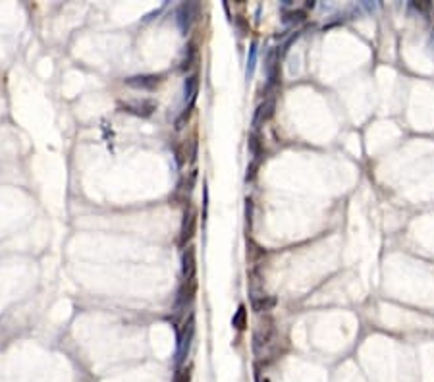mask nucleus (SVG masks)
I'll return each mask as SVG.
<instances>
[{
  "label": "nucleus",
  "mask_w": 434,
  "mask_h": 382,
  "mask_svg": "<svg viewBox=\"0 0 434 382\" xmlns=\"http://www.w3.org/2000/svg\"><path fill=\"white\" fill-rule=\"evenodd\" d=\"M122 112L135 114L141 118H149L151 114L157 110V104L153 101H143V103H128V104H120Z\"/></svg>",
  "instance_id": "obj_1"
},
{
  "label": "nucleus",
  "mask_w": 434,
  "mask_h": 382,
  "mask_svg": "<svg viewBox=\"0 0 434 382\" xmlns=\"http://www.w3.org/2000/svg\"><path fill=\"white\" fill-rule=\"evenodd\" d=\"M126 83L130 87H135V89H157L160 83H162V75H137V77H130L126 79Z\"/></svg>",
  "instance_id": "obj_2"
},
{
  "label": "nucleus",
  "mask_w": 434,
  "mask_h": 382,
  "mask_svg": "<svg viewBox=\"0 0 434 382\" xmlns=\"http://www.w3.org/2000/svg\"><path fill=\"white\" fill-rule=\"evenodd\" d=\"M195 293H197V282L195 280H183V286L180 288L178 297H176V307H187V303L193 301Z\"/></svg>",
  "instance_id": "obj_3"
},
{
  "label": "nucleus",
  "mask_w": 434,
  "mask_h": 382,
  "mask_svg": "<svg viewBox=\"0 0 434 382\" xmlns=\"http://www.w3.org/2000/svg\"><path fill=\"white\" fill-rule=\"evenodd\" d=\"M195 230H197V214H195V210H191L189 214L185 212L183 224H182V238H180V245H182V247L193 238Z\"/></svg>",
  "instance_id": "obj_4"
},
{
  "label": "nucleus",
  "mask_w": 434,
  "mask_h": 382,
  "mask_svg": "<svg viewBox=\"0 0 434 382\" xmlns=\"http://www.w3.org/2000/svg\"><path fill=\"white\" fill-rule=\"evenodd\" d=\"M193 332H195V322H193V316H191L189 322L183 324V330L178 334V353H180V355H183L185 349L189 347V342H191V338H193Z\"/></svg>",
  "instance_id": "obj_5"
},
{
  "label": "nucleus",
  "mask_w": 434,
  "mask_h": 382,
  "mask_svg": "<svg viewBox=\"0 0 434 382\" xmlns=\"http://www.w3.org/2000/svg\"><path fill=\"white\" fill-rule=\"evenodd\" d=\"M183 267H182V274H183V280H193L195 278V251L193 247H187V251L183 253Z\"/></svg>",
  "instance_id": "obj_6"
},
{
  "label": "nucleus",
  "mask_w": 434,
  "mask_h": 382,
  "mask_svg": "<svg viewBox=\"0 0 434 382\" xmlns=\"http://www.w3.org/2000/svg\"><path fill=\"white\" fill-rule=\"evenodd\" d=\"M274 106H276V103L270 99V101H267L265 104H261L259 106V110H257V114H255V126L259 124V122H267L268 118H272V114H274Z\"/></svg>",
  "instance_id": "obj_7"
},
{
  "label": "nucleus",
  "mask_w": 434,
  "mask_h": 382,
  "mask_svg": "<svg viewBox=\"0 0 434 382\" xmlns=\"http://www.w3.org/2000/svg\"><path fill=\"white\" fill-rule=\"evenodd\" d=\"M232 324H234L235 330H245L247 328V309H245V305L237 307V313L232 318Z\"/></svg>",
  "instance_id": "obj_8"
},
{
  "label": "nucleus",
  "mask_w": 434,
  "mask_h": 382,
  "mask_svg": "<svg viewBox=\"0 0 434 382\" xmlns=\"http://www.w3.org/2000/svg\"><path fill=\"white\" fill-rule=\"evenodd\" d=\"M276 305L274 297H261V299H253V309L257 313H263V311H270Z\"/></svg>",
  "instance_id": "obj_9"
},
{
  "label": "nucleus",
  "mask_w": 434,
  "mask_h": 382,
  "mask_svg": "<svg viewBox=\"0 0 434 382\" xmlns=\"http://www.w3.org/2000/svg\"><path fill=\"white\" fill-rule=\"evenodd\" d=\"M197 91H199V75H193V77H189L187 83H185V97H187V93H189V99H191V103H193Z\"/></svg>",
  "instance_id": "obj_10"
},
{
  "label": "nucleus",
  "mask_w": 434,
  "mask_h": 382,
  "mask_svg": "<svg viewBox=\"0 0 434 382\" xmlns=\"http://www.w3.org/2000/svg\"><path fill=\"white\" fill-rule=\"evenodd\" d=\"M172 382H189V369H182L174 375V381Z\"/></svg>",
  "instance_id": "obj_11"
},
{
  "label": "nucleus",
  "mask_w": 434,
  "mask_h": 382,
  "mask_svg": "<svg viewBox=\"0 0 434 382\" xmlns=\"http://www.w3.org/2000/svg\"><path fill=\"white\" fill-rule=\"evenodd\" d=\"M189 112H191V108H185V110H183V112H182V116H180V118L176 120V130H178V132L182 130V128H183V124L187 122V118H189Z\"/></svg>",
  "instance_id": "obj_12"
},
{
  "label": "nucleus",
  "mask_w": 434,
  "mask_h": 382,
  "mask_svg": "<svg viewBox=\"0 0 434 382\" xmlns=\"http://www.w3.org/2000/svg\"><path fill=\"white\" fill-rule=\"evenodd\" d=\"M263 382H270V381H268V379H265V381H263Z\"/></svg>",
  "instance_id": "obj_13"
}]
</instances>
